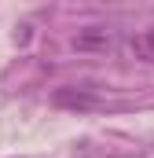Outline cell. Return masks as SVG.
I'll return each instance as SVG.
<instances>
[{
  "label": "cell",
  "instance_id": "obj_1",
  "mask_svg": "<svg viewBox=\"0 0 154 158\" xmlns=\"http://www.w3.org/2000/svg\"><path fill=\"white\" fill-rule=\"evenodd\" d=\"M114 44H117V33L110 26H84V30H77V37H74L77 52H110Z\"/></svg>",
  "mask_w": 154,
  "mask_h": 158
},
{
  "label": "cell",
  "instance_id": "obj_2",
  "mask_svg": "<svg viewBox=\"0 0 154 158\" xmlns=\"http://www.w3.org/2000/svg\"><path fill=\"white\" fill-rule=\"evenodd\" d=\"M55 103H59V107H74V110H92L99 99H95L92 92H81V88H77V92L74 88H59V92H55Z\"/></svg>",
  "mask_w": 154,
  "mask_h": 158
},
{
  "label": "cell",
  "instance_id": "obj_3",
  "mask_svg": "<svg viewBox=\"0 0 154 158\" xmlns=\"http://www.w3.org/2000/svg\"><path fill=\"white\" fill-rule=\"evenodd\" d=\"M132 55L143 59V63H154V26L143 30L140 37H132Z\"/></svg>",
  "mask_w": 154,
  "mask_h": 158
}]
</instances>
